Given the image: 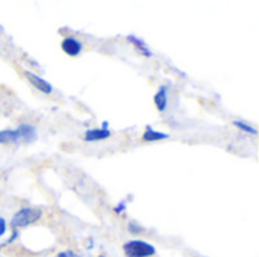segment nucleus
I'll list each match as a JSON object with an SVG mask.
<instances>
[{
	"label": "nucleus",
	"mask_w": 259,
	"mask_h": 257,
	"mask_svg": "<svg viewBox=\"0 0 259 257\" xmlns=\"http://www.w3.org/2000/svg\"><path fill=\"white\" fill-rule=\"evenodd\" d=\"M42 212L39 209H33V208H23L20 209L14 217H12V227L17 229V227H26L29 224H33L36 223L39 218H41Z\"/></svg>",
	"instance_id": "obj_1"
},
{
	"label": "nucleus",
	"mask_w": 259,
	"mask_h": 257,
	"mask_svg": "<svg viewBox=\"0 0 259 257\" xmlns=\"http://www.w3.org/2000/svg\"><path fill=\"white\" fill-rule=\"evenodd\" d=\"M123 251L127 257H149L156 253L155 247L144 241H129L124 244Z\"/></svg>",
	"instance_id": "obj_2"
},
{
	"label": "nucleus",
	"mask_w": 259,
	"mask_h": 257,
	"mask_svg": "<svg viewBox=\"0 0 259 257\" xmlns=\"http://www.w3.org/2000/svg\"><path fill=\"white\" fill-rule=\"evenodd\" d=\"M24 76H26V79L29 80V83H32L38 91H41V92H44V94H50V92L53 91V86H52L47 80H44L42 77H39V76H36V74H33V73H30V71H26Z\"/></svg>",
	"instance_id": "obj_3"
},
{
	"label": "nucleus",
	"mask_w": 259,
	"mask_h": 257,
	"mask_svg": "<svg viewBox=\"0 0 259 257\" xmlns=\"http://www.w3.org/2000/svg\"><path fill=\"white\" fill-rule=\"evenodd\" d=\"M62 50L70 56H77L82 52V42L76 38H65L61 44Z\"/></svg>",
	"instance_id": "obj_4"
},
{
	"label": "nucleus",
	"mask_w": 259,
	"mask_h": 257,
	"mask_svg": "<svg viewBox=\"0 0 259 257\" xmlns=\"http://www.w3.org/2000/svg\"><path fill=\"white\" fill-rule=\"evenodd\" d=\"M111 136V132L108 129H90L85 132V141L87 142H96L103 141Z\"/></svg>",
	"instance_id": "obj_5"
},
{
	"label": "nucleus",
	"mask_w": 259,
	"mask_h": 257,
	"mask_svg": "<svg viewBox=\"0 0 259 257\" xmlns=\"http://www.w3.org/2000/svg\"><path fill=\"white\" fill-rule=\"evenodd\" d=\"M21 139V135L18 129H6L0 130V144H9V142H17Z\"/></svg>",
	"instance_id": "obj_6"
},
{
	"label": "nucleus",
	"mask_w": 259,
	"mask_h": 257,
	"mask_svg": "<svg viewBox=\"0 0 259 257\" xmlns=\"http://www.w3.org/2000/svg\"><path fill=\"white\" fill-rule=\"evenodd\" d=\"M17 129H18V132L21 135V139H24V141H35L36 136H38L36 129L33 126H30V124H20Z\"/></svg>",
	"instance_id": "obj_7"
},
{
	"label": "nucleus",
	"mask_w": 259,
	"mask_h": 257,
	"mask_svg": "<svg viewBox=\"0 0 259 257\" xmlns=\"http://www.w3.org/2000/svg\"><path fill=\"white\" fill-rule=\"evenodd\" d=\"M167 138H168V133L158 132L152 127H147V130L143 135V141H146V142H155V141H161V139H167Z\"/></svg>",
	"instance_id": "obj_8"
},
{
	"label": "nucleus",
	"mask_w": 259,
	"mask_h": 257,
	"mask_svg": "<svg viewBox=\"0 0 259 257\" xmlns=\"http://www.w3.org/2000/svg\"><path fill=\"white\" fill-rule=\"evenodd\" d=\"M167 103H168L167 88H165V86H162V88H159V91H158V92H156V95H155V105H156L158 111L164 112V111L167 109Z\"/></svg>",
	"instance_id": "obj_9"
},
{
	"label": "nucleus",
	"mask_w": 259,
	"mask_h": 257,
	"mask_svg": "<svg viewBox=\"0 0 259 257\" xmlns=\"http://www.w3.org/2000/svg\"><path fill=\"white\" fill-rule=\"evenodd\" d=\"M127 39H129L131 42H134V45H135L137 48H140V52H141L146 58H150V56H152V52L147 48V45L144 44V41H141L140 38H137V36H134V35H129Z\"/></svg>",
	"instance_id": "obj_10"
},
{
	"label": "nucleus",
	"mask_w": 259,
	"mask_h": 257,
	"mask_svg": "<svg viewBox=\"0 0 259 257\" xmlns=\"http://www.w3.org/2000/svg\"><path fill=\"white\" fill-rule=\"evenodd\" d=\"M234 124H235V127L241 129L243 132H247V133H252V135H256V133H258V130H256L253 126H250V124H246L244 121H234Z\"/></svg>",
	"instance_id": "obj_11"
},
{
	"label": "nucleus",
	"mask_w": 259,
	"mask_h": 257,
	"mask_svg": "<svg viewBox=\"0 0 259 257\" xmlns=\"http://www.w3.org/2000/svg\"><path fill=\"white\" fill-rule=\"evenodd\" d=\"M5 232H6V221L3 218H0V236L5 235Z\"/></svg>",
	"instance_id": "obj_12"
}]
</instances>
